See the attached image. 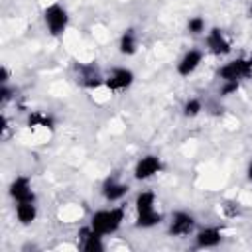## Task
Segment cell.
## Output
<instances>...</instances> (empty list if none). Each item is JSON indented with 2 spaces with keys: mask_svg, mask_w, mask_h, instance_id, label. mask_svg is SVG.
I'll return each mask as SVG.
<instances>
[{
  "mask_svg": "<svg viewBox=\"0 0 252 252\" xmlns=\"http://www.w3.org/2000/svg\"><path fill=\"white\" fill-rule=\"evenodd\" d=\"M126 219V209L122 205H108L102 209H96L91 217H89V226L93 230H96L102 236H112L116 234Z\"/></svg>",
  "mask_w": 252,
  "mask_h": 252,
  "instance_id": "cell-1",
  "label": "cell"
},
{
  "mask_svg": "<svg viewBox=\"0 0 252 252\" xmlns=\"http://www.w3.org/2000/svg\"><path fill=\"white\" fill-rule=\"evenodd\" d=\"M41 20H43V26L47 30V33L51 37H63L67 28H69V22H71V16L67 12V8L59 2H51L43 8L41 12Z\"/></svg>",
  "mask_w": 252,
  "mask_h": 252,
  "instance_id": "cell-2",
  "label": "cell"
},
{
  "mask_svg": "<svg viewBox=\"0 0 252 252\" xmlns=\"http://www.w3.org/2000/svg\"><path fill=\"white\" fill-rule=\"evenodd\" d=\"M252 77V55L248 57H234L224 61L217 69V79L220 81H236L242 83Z\"/></svg>",
  "mask_w": 252,
  "mask_h": 252,
  "instance_id": "cell-3",
  "label": "cell"
},
{
  "mask_svg": "<svg viewBox=\"0 0 252 252\" xmlns=\"http://www.w3.org/2000/svg\"><path fill=\"white\" fill-rule=\"evenodd\" d=\"M197 217L189 211H173L167 220V234L171 238H187L197 230Z\"/></svg>",
  "mask_w": 252,
  "mask_h": 252,
  "instance_id": "cell-4",
  "label": "cell"
},
{
  "mask_svg": "<svg viewBox=\"0 0 252 252\" xmlns=\"http://www.w3.org/2000/svg\"><path fill=\"white\" fill-rule=\"evenodd\" d=\"M163 169V161L158 154H144L142 158L136 159L132 167V177L136 181H150L156 175H159Z\"/></svg>",
  "mask_w": 252,
  "mask_h": 252,
  "instance_id": "cell-5",
  "label": "cell"
},
{
  "mask_svg": "<svg viewBox=\"0 0 252 252\" xmlns=\"http://www.w3.org/2000/svg\"><path fill=\"white\" fill-rule=\"evenodd\" d=\"M205 45H207L205 49L215 57H228L232 53V41L217 26H213L205 32Z\"/></svg>",
  "mask_w": 252,
  "mask_h": 252,
  "instance_id": "cell-6",
  "label": "cell"
},
{
  "mask_svg": "<svg viewBox=\"0 0 252 252\" xmlns=\"http://www.w3.org/2000/svg\"><path fill=\"white\" fill-rule=\"evenodd\" d=\"M134 81H136V73L130 67H112L104 77V87L110 93H120L130 89Z\"/></svg>",
  "mask_w": 252,
  "mask_h": 252,
  "instance_id": "cell-7",
  "label": "cell"
},
{
  "mask_svg": "<svg viewBox=\"0 0 252 252\" xmlns=\"http://www.w3.org/2000/svg\"><path fill=\"white\" fill-rule=\"evenodd\" d=\"M128 193H130V185L122 181L118 175H108L100 185V195L108 205L120 203Z\"/></svg>",
  "mask_w": 252,
  "mask_h": 252,
  "instance_id": "cell-8",
  "label": "cell"
},
{
  "mask_svg": "<svg viewBox=\"0 0 252 252\" xmlns=\"http://www.w3.org/2000/svg\"><path fill=\"white\" fill-rule=\"evenodd\" d=\"M205 59V51L199 47H189L187 51H183V55L177 59L175 63V73L179 77H191L193 73H197V69L203 65Z\"/></svg>",
  "mask_w": 252,
  "mask_h": 252,
  "instance_id": "cell-9",
  "label": "cell"
},
{
  "mask_svg": "<svg viewBox=\"0 0 252 252\" xmlns=\"http://www.w3.org/2000/svg\"><path fill=\"white\" fill-rule=\"evenodd\" d=\"M193 240H195V246L201 248V250H209V248H217L222 244L224 240V232L220 226H215V224H209V226H199L193 234Z\"/></svg>",
  "mask_w": 252,
  "mask_h": 252,
  "instance_id": "cell-10",
  "label": "cell"
},
{
  "mask_svg": "<svg viewBox=\"0 0 252 252\" xmlns=\"http://www.w3.org/2000/svg\"><path fill=\"white\" fill-rule=\"evenodd\" d=\"M8 195L14 203L20 201H35V191H33V183L28 175H16L10 185H8Z\"/></svg>",
  "mask_w": 252,
  "mask_h": 252,
  "instance_id": "cell-11",
  "label": "cell"
},
{
  "mask_svg": "<svg viewBox=\"0 0 252 252\" xmlns=\"http://www.w3.org/2000/svg\"><path fill=\"white\" fill-rule=\"evenodd\" d=\"M104 77L102 71L94 63H83L77 67V83H81L87 89H98L104 87Z\"/></svg>",
  "mask_w": 252,
  "mask_h": 252,
  "instance_id": "cell-12",
  "label": "cell"
},
{
  "mask_svg": "<svg viewBox=\"0 0 252 252\" xmlns=\"http://www.w3.org/2000/svg\"><path fill=\"white\" fill-rule=\"evenodd\" d=\"M106 236L98 234L96 230H93L89 224L83 226L79 230V248L83 252H104L106 250V242H104Z\"/></svg>",
  "mask_w": 252,
  "mask_h": 252,
  "instance_id": "cell-13",
  "label": "cell"
},
{
  "mask_svg": "<svg viewBox=\"0 0 252 252\" xmlns=\"http://www.w3.org/2000/svg\"><path fill=\"white\" fill-rule=\"evenodd\" d=\"M37 215H39V209H37V203L35 201H20V203H14V219L18 220V224L22 226H30L37 220Z\"/></svg>",
  "mask_w": 252,
  "mask_h": 252,
  "instance_id": "cell-14",
  "label": "cell"
},
{
  "mask_svg": "<svg viewBox=\"0 0 252 252\" xmlns=\"http://www.w3.org/2000/svg\"><path fill=\"white\" fill-rule=\"evenodd\" d=\"M138 49H140L138 32L134 28H126L118 37V53L124 57H132L138 53Z\"/></svg>",
  "mask_w": 252,
  "mask_h": 252,
  "instance_id": "cell-15",
  "label": "cell"
},
{
  "mask_svg": "<svg viewBox=\"0 0 252 252\" xmlns=\"http://www.w3.org/2000/svg\"><path fill=\"white\" fill-rule=\"evenodd\" d=\"M156 209H158V197H156L154 191L144 189V191L136 193V197H134V211H136V215L150 213V211H156Z\"/></svg>",
  "mask_w": 252,
  "mask_h": 252,
  "instance_id": "cell-16",
  "label": "cell"
},
{
  "mask_svg": "<svg viewBox=\"0 0 252 252\" xmlns=\"http://www.w3.org/2000/svg\"><path fill=\"white\" fill-rule=\"evenodd\" d=\"M163 222V213L161 211H150V213H142V215H136V220H134V226L136 228H142V230H150L158 224Z\"/></svg>",
  "mask_w": 252,
  "mask_h": 252,
  "instance_id": "cell-17",
  "label": "cell"
},
{
  "mask_svg": "<svg viewBox=\"0 0 252 252\" xmlns=\"http://www.w3.org/2000/svg\"><path fill=\"white\" fill-rule=\"evenodd\" d=\"M203 110H205V104H203V100H201V98H197V96L187 98V100L183 102V106H181V114H183L185 118H189V120L197 118Z\"/></svg>",
  "mask_w": 252,
  "mask_h": 252,
  "instance_id": "cell-18",
  "label": "cell"
},
{
  "mask_svg": "<svg viewBox=\"0 0 252 252\" xmlns=\"http://www.w3.org/2000/svg\"><path fill=\"white\" fill-rule=\"evenodd\" d=\"M53 118L49 116V114H45V112H41V110H33V112H30V116H28V126L30 128H53Z\"/></svg>",
  "mask_w": 252,
  "mask_h": 252,
  "instance_id": "cell-19",
  "label": "cell"
},
{
  "mask_svg": "<svg viewBox=\"0 0 252 252\" xmlns=\"http://www.w3.org/2000/svg\"><path fill=\"white\" fill-rule=\"evenodd\" d=\"M185 30L191 33V35H205V32L209 30L207 28V20L203 16H191L185 24Z\"/></svg>",
  "mask_w": 252,
  "mask_h": 252,
  "instance_id": "cell-20",
  "label": "cell"
},
{
  "mask_svg": "<svg viewBox=\"0 0 252 252\" xmlns=\"http://www.w3.org/2000/svg\"><path fill=\"white\" fill-rule=\"evenodd\" d=\"M240 89V83L236 81H220V87H219V96L220 98H226V96H232L236 94Z\"/></svg>",
  "mask_w": 252,
  "mask_h": 252,
  "instance_id": "cell-21",
  "label": "cell"
},
{
  "mask_svg": "<svg viewBox=\"0 0 252 252\" xmlns=\"http://www.w3.org/2000/svg\"><path fill=\"white\" fill-rule=\"evenodd\" d=\"M12 93H14V89H12L10 83H4V85L0 87V104H2V106H6V104L12 100V96H14Z\"/></svg>",
  "mask_w": 252,
  "mask_h": 252,
  "instance_id": "cell-22",
  "label": "cell"
},
{
  "mask_svg": "<svg viewBox=\"0 0 252 252\" xmlns=\"http://www.w3.org/2000/svg\"><path fill=\"white\" fill-rule=\"evenodd\" d=\"M0 81H2V85L4 83H10V71H8L6 65H2V69H0Z\"/></svg>",
  "mask_w": 252,
  "mask_h": 252,
  "instance_id": "cell-23",
  "label": "cell"
},
{
  "mask_svg": "<svg viewBox=\"0 0 252 252\" xmlns=\"http://www.w3.org/2000/svg\"><path fill=\"white\" fill-rule=\"evenodd\" d=\"M246 177H248V181L252 183V159H250L248 165H246Z\"/></svg>",
  "mask_w": 252,
  "mask_h": 252,
  "instance_id": "cell-24",
  "label": "cell"
},
{
  "mask_svg": "<svg viewBox=\"0 0 252 252\" xmlns=\"http://www.w3.org/2000/svg\"><path fill=\"white\" fill-rule=\"evenodd\" d=\"M248 14H250V18H252V6H250V8H248Z\"/></svg>",
  "mask_w": 252,
  "mask_h": 252,
  "instance_id": "cell-25",
  "label": "cell"
}]
</instances>
